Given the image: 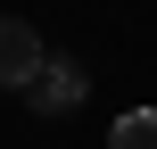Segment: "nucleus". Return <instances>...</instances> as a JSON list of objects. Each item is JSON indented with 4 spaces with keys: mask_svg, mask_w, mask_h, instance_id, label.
<instances>
[{
    "mask_svg": "<svg viewBox=\"0 0 157 149\" xmlns=\"http://www.w3.org/2000/svg\"><path fill=\"white\" fill-rule=\"evenodd\" d=\"M83 91H91V66H75V58H58V50H50V66L33 75V91H25V100H33L41 116H66Z\"/></svg>",
    "mask_w": 157,
    "mask_h": 149,
    "instance_id": "f03ea898",
    "label": "nucleus"
},
{
    "mask_svg": "<svg viewBox=\"0 0 157 149\" xmlns=\"http://www.w3.org/2000/svg\"><path fill=\"white\" fill-rule=\"evenodd\" d=\"M50 66V50H41V33L25 25V17H0V91H33V75Z\"/></svg>",
    "mask_w": 157,
    "mask_h": 149,
    "instance_id": "f257e3e1",
    "label": "nucleus"
},
{
    "mask_svg": "<svg viewBox=\"0 0 157 149\" xmlns=\"http://www.w3.org/2000/svg\"><path fill=\"white\" fill-rule=\"evenodd\" d=\"M108 149H157V108H132L108 124Z\"/></svg>",
    "mask_w": 157,
    "mask_h": 149,
    "instance_id": "7ed1b4c3",
    "label": "nucleus"
}]
</instances>
